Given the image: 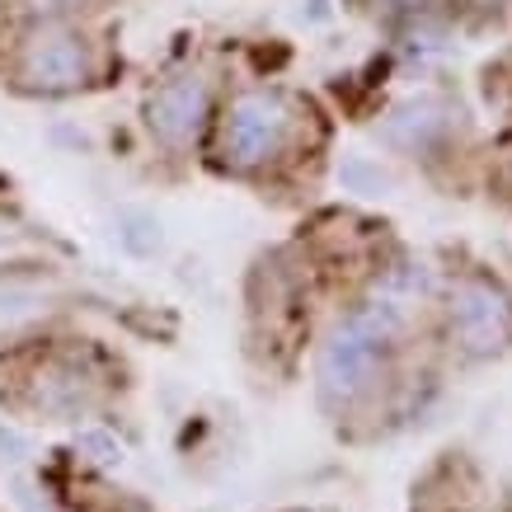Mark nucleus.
<instances>
[{"label":"nucleus","mask_w":512,"mask_h":512,"mask_svg":"<svg viewBox=\"0 0 512 512\" xmlns=\"http://www.w3.org/2000/svg\"><path fill=\"white\" fill-rule=\"evenodd\" d=\"M400 325H404V306L390 292L367 301V306H357L325 339L320 357H315L320 395H325L329 404H353L357 395L376 381L381 353H386V343L400 334Z\"/></svg>","instance_id":"obj_1"},{"label":"nucleus","mask_w":512,"mask_h":512,"mask_svg":"<svg viewBox=\"0 0 512 512\" xmlns=\"http://www.w3.org/2000/svg\"><path fill=\"white\" fill-rule=\"evenodd\" d=\"M296 132L292 104L273 90H249L240 94L221 123V151L235 170H259L268 160H278L287 151V141Z\"/></svg>","instance_id":"obj_2"},{"label":"nucleus","mask_w":512,"mask_h":512,"mask_svg":"<svg viewBox=\"0 0 512 512\" xmlns=\"http://www.w3.org/2000/svg\"><path fill=\"white\" fill-rule=\"evenodd\" d=\"M451 334L466 353H498L512 339V301L494 282L466 278L451 292Z\"/></svg>","instance_id":"obj_3"},{"label":"nucleus","mask_w":512,"mask_h":512,"mask_svg":"<svg viewBox=\"0 0 512 512\" xmlns=\"http://www.w3.org/2000/svg\"><path fill=\"white\" fill-rule=\"evenodd\" d=\"M19 80L38 94H66L90 80V52L76 33L43 29L19 47Z\"/></svg>","instance_id":"obj_4"},{"label":"nucleus","mask_w":512,"mask_h":512,"mask_svg":"<svg viewBox=\"0 0 512 512\" xmlns=\"http://www.w3.org/2000/svg\"><path fill=\"white\" fill-rule=\"evenodd\" d=\"M207 109H212V90L202 76H184V80H170L165 90H156L151 109H146V123H151V137L160 146H188V141L202 132L207 123Z\"/></svg>","instance_id":"obj_5"},{"label":"nucleus","mask_w":512,"mask_h":512,"mask_svg":"<svg viewBox=\"0 0 512 512\" xmlns=\"http://www.w3.org/2000/svg\"><path fill=\"white\" fill-rule=\"evenodd\" d=\"M447 109L437 104V99H409V104H400V109L386 118V141H395V146H409V151H419V146H428V141H437L442 132H447Z\"/></svg>","instance_id":"obj_6"},{"label":"nucleus","mask_w":512,"mask_h":512,"mask_svg":"<svg viewBox=\"0 0 512 512\" xmlns=\"http://www.w3.org/2000/svg\"><path fill=\"white\" fill-rule=\"evenodd\" d=\"M38 404L43 409H57V414H71L85 404V376L71 372V367H47L38 372Z\"/></svg>","instance_id":"obj_7"},{"label":"nucleus","mask_w":512,"mask_h":512,"mask_svg":"<svg viewBox=\"0 0 512 512\" xmlns=\"http://www.w3.org/2000/svg\"><path fill=\"white\" fill-rule=\"evenodd\" d=\"M339 184L348 188V193H362V198H381V193L390 188V179L381 174V165L353 156V160H343L339 165Z\"/></svg>","instance_id":"obj_8"},{"label":"nucleus","mask_w":512,"mask_h":512,"mask_svg":"<svg viewBox=\"0 0 512 512\" xmlns=\"http://www.w3.org/2000/svg\"><path fill=\"white\" fill-rule=\"evenodd\" d=\"M118 226H123L127 249H137V254H151V249H160V226L146 217V212H123V217H118Z\"/></svg>","instance_id":"obj_9"},{"label":"nucleus","mask_w":512,"mask_h":512,"mask_svg":"<svg viewBox=\"0 0 512 512\" xmlns=\"http://www.w3.org/2000/svg\"><path fill=\"white\" fill-rule=\"evenodd\" d=\"M76 5H85V0H29L33 15H66V10H76Z\"/></svg>","instance_id":"obj_10"},{"label":"nucleus","mask_w":512,"mask_h":512,"mask_svg":"<svg viewBox=\"0 0 512 512\" xmlns=\"http://www.w3.org/2000/svg\"><path fill=\"white\" fill-rule=\"evenodd\" d=\"M395 5H414V0H395Z\"/></svg>","instance_id":"obj_11"}]
</instances>
